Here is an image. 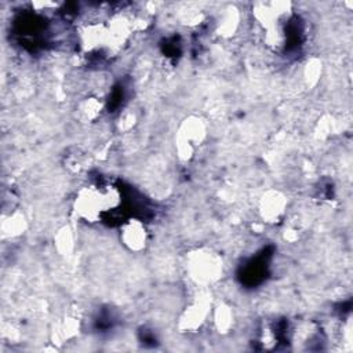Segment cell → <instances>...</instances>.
<instances>
[{"mask_svg":"<svg viewBox=\"0 0 353 353\" xmlns=\"http://www.w3.org/2000/svg\"><path fill=\"white\" fill-rule=\"evenodd\" d=\"M121 204V194L110 185H88L81 188L73 201L76 215L88 222H98L105 214L114 211Z\"/></svg>","mask_w":353,"mask_h":353,"instance_id":"6da1fadb","label":"cell"},{"mask_svg":"<svg viewBox=\"0 0 353 353\" xmlns=\"http://www.w3.org/2000/svg\"><path fill=\"white\" fill-rule=\"evenodd\" d=\"M291 4L283 1L258 3L254 8V18L263 32L265 41L269 47L279 50L287 41L285 29L291 19Z\"/></svg>","mask_w":353,"mask_h":353,"instance_id":"7a4b0ae2","label":"cell"},{"mask_svg":"<svg viewBox=\"0 0 353 353\" xmlns=\"http://www.w3.org/2000/svg\"><path fill=\"white\" fill-rule=\"evenodd\" d=\"M207 138V125L205 123L197 117L190 116L186 117L178 127L175 135V149L178 157L182 161H189L197 149L203 145Z\"/></svg>","mask_w":353,"mask_h":353,"instance_id":"3957f363","label":"cell"},{"mask_svg":"<svg viewBox=\"0 0 353 353\" xmlns=\"http://www.w3.org/2000/svg\"><path fill=\"white\" fill-rule=\"evenodd\" d=\"M188 272L194 283L212 284L222 274V259L210 250H197L188 256Z\"/></svg>","mask_w":353,"mask_h":353,"instance_id":"277c9868","label":"cell"},{"mask_svg":"<svg viewBox=\"0 0 353 353\" xmlns=\"http://www.w3.org/2000/svg\"><path fill=\"white\" fill-rule=\"evenodd\" d=\"M149 240V233L143 222L137 218L127 219L120 228V241L123 245L132 251L139 252L145 250Z\"/></svg>","mask_w":353,"mask_h":353,"instance_id":"5b68a950","label":"cell"},{"mask_svg":"<svg viewBox=\"0 0 353 353\" xmlns=\"http://www.w3.org/2000/svg\"><path fill=\"white\" fill-rule=\"evenodd\" d=\"M285 208L287 199L279 190H268L259 199L258 211L266 223H277L284 216Z\"/></svg>","mask_w":353,"mask_h":353,"instance_id":"8992f818","label":"cell"},{"mask_svg":"<svg viewBox=\"0 0 353 353\" xmlns=\"http://www.w3.org/2000/svg\"><path fill=\"white\" fill-rule=\"evenodd\" d=\"M210 307L211 305L205 296L196 301L182 314L179 327L186 331H194L205 321L207 316L210 314Z\"/></svg>","mask_w":353,"mask_h":353,"instance_id":"52a82bcc","label":"cell"},{"mask_svg":"<svg viewBox=\"0 0 353 353\" xmlns=\"http://www.w3.org/2000/svg\"><path fill=\"white\" fill-rule=\"evenodd\" d=\"M103 110V102L97 97H88L79 103L77 113L83 121H94L101 116Z\"/></svg>","mask_w":353,"mask_h":353,"instance_id":"ba28073f","label":"cell"},{"mask_svg":"<svg viewBox=\"0 0 353 353\" xmlns=\"http://www.w3.org/2000/svg\"><path fill=\"white\" fill-rule=\"evenodd\" d=\"M25 228V218L19 212H12L7 216H3L1 230L3 236H18Z\"/></svg>","mask_w":353,"mask_h":353,"instance_id":"9c48e42d","label":"cell"},{"mask_svg":"<svg viewBox=\"0 0 353 353\" xmlns=\"http://www.w3.org/2000/svg\"><path fill=\"white\" fill-rule=\"evenodd\" d=\"M214 319H215V324H216L218 330H219V331H226V330L230 327V324H232L233 316H232L229 307L222 306V307H218V309L215 310Z\"/></svg>","mask_w":353,"mask_h":353,"instance_id":"30bf717a","label":"cell"}]
</instances>
